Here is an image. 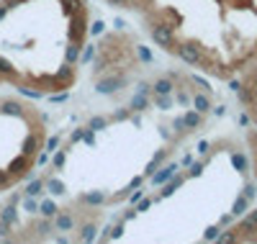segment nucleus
<instances>
[{"label":"nucleus","instance_id":"2","mask_svg":"<svg viewBox=\"0 0 257 244\" xmlns=\"http://www.w3.org/2000/svg\"><path fill=\"white\" fill-rule=\"evenodd\" d=\"M137 26L160 52L216 80L257 59V0H100Z\"/></svg>","mask_w":257,"mask_h":244},{"label":"nucleus","instance_id":"1","mask_svg":"<svg viewBox=\"0 0 257 244\" xmlns=\"http://www.w3.org/2000/svg\"><path fill=\"white\" fill-rule=\"evenodd\" d=\"M90 0H0V87L57 98L82 80Z\"/></svg>","mask_w":257,"mask_h":244},{"label":"nucleus","instance_id":"3","mask_svg":"<svg viewBox=\"0 0 257 244\" xmlns=\"http://www.w3.org/2000/svg\"><path fill=\"white\" fill-rule=\"evenodd\" d=\"M49 118L29 95L0 93V195L24 185L47 157Z\"/></svg>","mask_w":257,"mask_h":244}]
</instances>
